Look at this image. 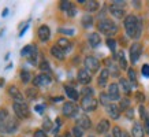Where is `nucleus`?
Listing matches in <instances>:
<instances>
[{
  "label": "nucleus",
  "instance_id": "7ed1b4c3",
  "mask_svg": "<svg viewBox=\"0 0 149 137\" xmlns=\"http://www.w3.org/2000/svg\"><path fill=\"white\" fill-rule=\"evenodd\" d=\"M13 108H14V113L17 114V117L21 119H25L29 117L30 111H29V107H27L26 103L23 101H15L13 104Z\"/></svg>",
  "mask_w": 149,
  "mask_h": 137
},
{
  "label": "nucleus",
  "instance_id": "58836bf2",
  "mask_svg": "<svg viewBox=\"0 0 149 137\" xmlns=\"http://www.w3.org/2000/svg\"><path fill=\"white\" fill-rule=\"evenodd\" d=\"M122 130H120V128L119 126H115V128L112 129V137H122Z\"/></svg>",
  "mask_w": 149,
  "mask_h": 137
},
{
  "label": "nucleus",
  "instance_id": "cd10ccee",
  "mask_svg": "<svg viewBox=\"0 0 149 137\" xmlns=\"http://www.w3.org/2000/svg\"><path fill=\"white\" fill-rule=\"evenodd\" d=\"M118 60H119V66L125 70L127 68V62H126V58H125V52L123 51H119V54H118Z\"/></svg>",
  "mask_w": 149,
  "mask_h": 137
},
{
  "label": "nucleus",
  "instance_id": "6e6552de",
  "mask_svg": "<svg viewBox=\"0 0 149 137\" xmlns=\"http://www.w3.org/2000/svg\"><path fill=\"white\" fill-rule=\"evenodd\" d=\"M63 114L68 118H71V117H75L78 114V107L77 104H74L71 101H67V103H64L63 106Z\"/></svg>",
  "mask_w": 149,
  "mask_h": 137
},
{
  "label": "nucleus",
  "instance_id": "4c0bfd02",
  "mask_svg": "<svg viewBox=\"0 0 149 137\" xmlns=\"http://www.w3.org/2000/svg\"><path fill=\"white\" fill-rule=\"evenodd\" d=\"M72 134H74V137H82V136H84V132H82L81 128L75 126V128L72 129Z\"/></svg>",
  "mask_w": 149,
  "mask_h": 137
},
{
  "label": "nucleus",
  "instance_id": "9b49d317",
  "mask_svg": "<svg viewBox=\"0 0 149 137\" xmlns=\"http://www.w3.org/2000/svg\"><path fill=\"white\" fill-rule=\"evenodd\" d=\"M34 84L36 85H40V87H45V85H49L51 81H52V78H51L49 74H45V73H42L40 74V75H37L34 80Z\"/></svg>",
  "mask_w": 149,
  "mask_h": 137
},
{
  "label": "nucleus",
  "instance_id": "f257e3e1",
  "mask_svg": "<svg viewBox=\"0 0 149 137\" xmlns=\"http://www.w3.org/2000/svg\"><path fill=\"white\" fill-rule=\"evenodd\" d=\"M125 29L127 36L131 38H138L142 30V21L138 19L136 15H127L125 18Z\"/></svg>",
  "mask_w": 149,
  "mask_h": 137
},
{
  "label": "nucleus",
  "instance_id": "4468645a",
  "mask_svg": "<svg viewBox=\"0 0 149 137\" xmlns=\"http://www.w3.org/2000/svg\"><path fill=\"white\" fill-rule=\"evenodd\" d=\"M108 96L111 101L119 99V87H118V84H111L108 87Z\"/></svg>",
  "mask_w": 149,
  "mask_h": 137
},
{
  "label": "nucleus",
  "instance_id": "a18cd8bd",
  "mask_svg": "<svg viewBox=\"0 0 149 137\" xmlns=\"http://www.w3.org/2000/svg\"><path fill=\"white\" fill-rule=\"evenodd\" d=\"M60 33H63V34H74V29H60L59 30Z\"/></svg>",
  "mask_w": 149,
  "mask_h": 137
},
{
  "label": "nucleus",
  "instance_id": "4d7b16f0",
  "mask_svg": "<svg viewBox=\"0 0 149 137\" xmlns=\"http://www.w3.org/2000/svg\"><path fill=\"white\" fill-rule=\"evenodd\" d=\"M63 137H71V134H70V133H66V134H64Z\"/></svg>",
  "mask_w": 149,
  "mask_h": 137
},
{
  "label": "nucleus",
  "instance_id": "1a4fd4ad",
  "mask_svg": "<svg viewBox=\"0 0 149 137\" xmlns=\"http://www.w3.org/2000/svg\"><path fill=\"white\" fill-rule=\"evenodd\" d=\"M17 129H18V122L13 118H8L7 121H6L4 125L0 128V130L4 132V133H13V132H15Z\"/></svg>",
  "mask_w": 149,
  "mask_h": 137
},
{
  "label": "nucleus",
  "instance_id": "473e14b6",
  "mask_svg": "<svg viewBox=\"0 0 149 137\" xmlns=\"http://www.w3.org/2000/svg\"><path fill=\"white\" fill-rule=\"evenodd\" d=\"M21 78H22V82H23V84H27V82L32 80V75H30V73H29L27 70H23L22 73H21Z\"/></svg>",
  "mask_w": 149,
  "mask_h": 137
},
{
  "label": "nucleus",
  "instance_id": "ea45409f",
  "mask_svg": "<svg viewBox=\"0 0 149 137\" xmlns=\"http://www.w3.org/2000/svg\"><path fill=\"white\" fill-rule=\"evenodd\" d=\"M129 106H130V100L129 99H122V101H120V110H126Z\"/></svg>",
  "mask_w": 149,
  "mask_h": 137
},
{
  "label": "nucleus",
  "instance_id": "bf43d9fd",
  "mask_svg": "<svg viewBox=\"0 0 149 137\" xmlns=\"http://www.w3.org/2000/svg\"><path fill=\"white\" fill-rule=\"evenodd\" d=\"M91 137H93V136H91Z\"/></svg>",
  "mask_w": 149,
  "mask_h": 137
},
{
  "label": "nucleus",
  "instance_id": "5701e85b",
  "mask_svg": "<svg viewBox=\"0 0 149 137\" xmlns=\"http://www.w3.org/2000/svg\"><path fill=\"white\" fill-rule=\"evenodd\" d=\"M108 77H109L108 68H103V71L100 73V77H99V85H100V87H104V85L107 84Z\"/></svg>",
  "mask_w": 149,
  "mask_h": 137
},
{
  "label": "nucleus",
  "instance_id": "6e6d98bb",
  "mask_svg": "<svg viewBox=\"0 0 149 137\" xmlns=\"http://www.w3.org/2000/svg\"><path fill=\"white\" fill-rule=\"evenodd\" d=\"M122 137H129V133H126V132H123V133H122Z\"/></svg>",
  "mask_w": 149,
  "mask_h": 137
},
{
  "label": "nucleus",
  "instance_id": "393cba45",
  "mask_svg": "<svg viewBox=\"0 0 149 137\" xmlns=\"http://www.w3.org/2000/svg\"><path fill=\"white\" fill-rule=\"evenodd\" d=\"M119 85H120V88H122V91L125 92L126 95H130V93H131L130 82L127 81V80H125V78H120V80H119Z\"/></svg>",
  "mask_w": 149,
  "mask_h": 137
},
{
  "label": "nucleus",
  "instance_id": "864d4df0",
  "mask_svg": "<svg viewBox=\"0 0 149 137\" xmlns=\"http://www.w3.org/2000/svg\"><path fill=\"white\" fill-rule=\"evenodd\" d=\"M127 118H133V110H129V111H127Z\"/></svg>",
  "mask_w": 149,
  "mask_h": 137
},
{
  "label": "nucleus",
  "instance_id": "c756f323",
  "mask_svg": "<svg viewBox=\"0 0 149 137\" xmlns=\"http://www.w3.org/2000/svg\"><path fill=\"white\" fill-rule=\"evenodd\" d=\"M129 80L134 87H137V74L134 71V68H129Z\"/></svg>",
  "mask_w": 149,
  "mask_h": 137
},
{
  "label": "nucleus",
  "instance_id": "b1692460",
  "mask_svg": "<svg viewBox=\"0 0 149 137\" xmlns=\"http://www.w3.org/2000/svg\"><path fill=\"white\" fill-rule=\"evenodd\" d=\"M131 134H133V137H144V129L141 126V123H134Z\"/></svg>",
  "mask_w": 149,
  "mask_h": 137
},
{
  "label": "nucleus",
  "instance_id": "a211bd4d",
  "mask_svg": "<svg viewBox=\"0 0 149 137\" xmlns=\"http://www.w3.org/2000/svg\"><path fill=\"white\" fill-rule=\"evenodd\" d=\"M109 13L112 14L115 18H122L123 15H125V10L122 8V7H118V6H111L109 7Z\"/></svg>",
  "mask_w": 149,
  "mask_h": 137
},
{
  "label": "nucleus",
  "instance_id": "f03ea898",
  "mask_svg": "<svg viewBox=\"0 0 149 137\" xmlns=\"http://www.w3.org/2000/svg\"><path fill=\"white\" fill-rule=\"evenodd\" d=\"M99 30L107 36H113L118 32V26L109 19H101L99 22Z\"/></svg>",
  "mask_w": 149,
  "mask_h": 137
},
{
  "label": "nucleus",
  "instance_id": "423d86ee",
  "mask_svg": "<svg viewBox=\"0 0 149 137\" xmlns=\"http://www.w3.org/2000/svg\"><path fill=\"white\" fill-rule=\"evenodd\" d=\"M141 54H142V47H141V44L140 43H134V44L130 47V60H131V63H137L138 59L141 58Z\"/></svg>",
  "mask_w": 149,
  "mask_h": 137
},
{
  "label": "nucleus",
  "instance_id": "39448f33",
  "mask_svg": "<svg viewBox=\"0 0 149 137\" xmlns=\"http://www.w3.org/2000/svg\"><path fill=\"white\" fill-rule=\"evenodd\" d=\"M37 54H38V52H37V48L36 47H33V45H26L22 51H21V55L25 56V58H27L29 62H30L32 64H36Z\"/></svg>",
  "mask_w": 149,
  "mask_h": 137
},
{
  "label": "nucleus",
  "instance_id": "ddd939ff",
  "mask_svg": "<svg viewBox=\"0 0 149 137\" xmlns=\"http://www.w3.org/2000/svg\"><path fill=\"white\" fill-rule=\"evenodd\" d=\"M107 111H108L109 117L112 119H118L120 117V107H118V106L113 104V103H111V104L107 107Z\"/></svg>",
  "mask_w": 149,
  "mask_h": 137
},
{
  "label": "nucleus",
  "instance_id": "dca6fc26",
  "mask_svg": "<svg viewBox=\"0 0 149 137\" xmlns=\"http://www.w3.org/2000/svg\"><path fill=\"white\" fill-rule=\"evenodd\" d=\"M88 41H89V44H91L92 48H96V47L100 45V43H101V37H100L99 33H91L89 37H88Z\"/></svg>",
  "mask_w": 149,
  "mask_h": 137
},
{
  "label": "nucleus",
  "instance_id": "a878e982",
  "mask_svg": "<svg viewBox=\"0 0 149 137\" xmlns=\"http://www.w3.org/2000/svg\"><path fill=\"white\" fill-rule=\"evenodd\" d=\"M58 47H59V48H62V50L66 52V51H70V50H71V43H70L67 38H59Z\"/></svg>",
  "mask_w": 149,
  "mask_h": 137
},
{
  "label": "nucleus",
  "instance_id": "4be33fe9",
  "mask_svg": "<svg viewBox=\"0 0 149 137\" xmlns=\"http://www.w3.org/2000/svg\"><path fill=\"white\" fill-rule=\"evenodd\" d=\"M64 92H66V95L71 99V100H78V92L74 89V88H71V87H68V85H66L64 87Z\"/></svg>",
  "mask_w": 149,
  "mask_h": 137
},
{
  "label": "nucleus",
  "instance_id": "603ef678",
  "mask_svg": "<svg viewBox=\"0 0 149 137\" xmlns=\"http://www.w3.org/2000/svg\"><path fill=\"white\" fill-rule=\"evenodd\" d=\"M52 100H54L55 103H58V101H62V100H63V97H60V96H59V97H54Z\"/></svg>",
  "mask_w": 149,
  "mask_h": 137
},
{
  "label": "nucleus",
  "instance_id": "7c9ffc66",
  "mask_svg": "<svg viewBox=\"0 0 149 137\" xmlns=\"http://www.w3.org/2000/svg\"><path fill=\"white\" fill-rule=\"evenodd\" d=\"M99 8V1H86V10L88 11H96Z\"/></svg>",
  "mask_w": 149,
  "mask_h": 137
},
{
  "label": "nucleus",
  "instance_id": "a19ab883",
  "mask_svg": "<svg viewBox=\"0 0 149 137\" xmlns=\"http://www.w3.org/2000/svg\"><path fill=\"white\" fill-rule=\"evenodd\" d=\"M141 71H142V75H144V77L149 78V64H144L142 68H141Z\"/></svg>",
  "mask_w": 149,
  "mask_h": 137
},
{
  "label": "nucleus",
  "instance_id": "aec40b11",
  "mask_svg": "<svg viewBox=\"0 0 149 137\" xmlns=\"http://www.w3.org/2000/svg\"><path fill=\"white\" fill-rule=\"evenodd\" d=\"M8 93L11 96H13L14 99L17 101H22L23 100V96H22V93L18 91V88L17 87H10V89H8Z\"/></svg>",
  "mask_w": 149,
  "mask_h": 137
},
{
  "label": "nucleus",
  "instance_id": "bb28decb",
  "mask_svg": "<svg viewBox=\"0 0 149 137\" xmlns=\"http://www.w3.org/2000/svg\"><path fill=\"white\" fill-rule=\"evenodd\" d=\"M82 25H84V27H91L93 25V18H92L91 14H85L82 17Z\"/></svg>",
  "mask_w": 149,
  "mask_h": 137
},
{
  "label": "nucleus",
  "instance_id": "09e8293b",
  "mask_svg": "<svg viewBox=\"0 0 149 137\" xmlns=\"http://www.w3.org/2000/svg\"><path fill=\"white\" fill-rule=\"evenodd\" d=\"M145 132L149 134V117L145 119Z\"/></svg>",
  "mask_w": 149,
  "mask_h": 137
},
{
  "label": "nucleus",
  "instance_id": "2eb2a0df",
  "mask_svg": "<svg viewBox=\"0 0 149 137\" xmlns=\"http://www.w3.org/2000/svg\"><path fill=\"white\" fill-rule=\"evenodd\" d=\"M38 37H40L41 41H48L51 37V30L48 26H41L40 29H38Z\"/></svg>",
  "mask_w": 149,
  "mask_h": 137
},
{
  "label": "nucleus",
  "instance_id": "13d9d810",
  "mask_svg": "<svg viewBox=\"0 0 149 137\" xmlns=\"http://www.w3.org/2000/svg\"><path fill=\"white\" fill-rule=\"evenodd\" d=\"M4 84V81H3V78H0V85H3Z\"/></svg>",
  "mask_w": 149,
  "mask_h": 137
},
{
  "label": "nucleus",
  "instance_id": "8fccbe9b",
  "mask_svg": "<svg viewBox=\"0 0 149 137\" xmlns=\"http://www.w3.org/2000/svg\"><path fill=\"white\" fill-rule=\"evenodd\" d=\"M36 111L38 114H42V111H44V106H36Z\"/></svg>",
  "mask_w": 149,
  "mask_h": 137
},
{
  "label": "nucleus",
  "instance_id": "9d476101",
  "mask_svg": "<svg viewBox=\"0 0 149 137\" xmlns=\"http://www.w3.org/2000/svg\"><path fill=\"white\" fill-rule=\"evenodd\" d=\"M91 81H92L91 73H89L86 68H81V70L78 71V82L82 84V85H88Z\"/></svg>",
  "mask_w": 149,
  "mask_h": 137
},
{
  "label": "nucleus",
  "instance_id": "72a5a7b5",
  "mask_svg": "<svg viewBox=\"0 0 149 137\" xmlns=\"http://www.w3.org/2000/svg\"><path fill=\"white\" fill-rule=\"evenodd\" d=\"M107 45H108V48L112 52H115V50H116V41L113 40V38H108L107 40Z\"/></svg>",
  "mask_w": 149,
  "mask_h": 137
},
{
  "label": "nucleus",
  "instance_id": "de8ad7c7",
  "mask_svg": "<svg viewBox=\"0 0 149 137\" xmlns=\"http://www.w3.org/2000/svg\"><path fill=\"white\" fill-rule=\"evenodd\" d=\"M112 4L113 6H118V7H125V4H126V3H125V1H120V0H115V1H112Z\"/></svg>",
  "mask_w": 149,
  "mask_h": 137
},
{
  "label": "nucleus",
  "instance_id": "412c9836",
  "mask_svg": "<svg viewBox=\"0 0 149 137\" xmlns=\"http://www.w3.org/2000/svg\"><path fill=\"white\" fill-rule=\"evenodd\" d=\"M51 54L54 55L55 58H58L59 60H63L64 59V51L62 48H59L58 45H54L51 48Z\"/></svg>",
  "mask_w": 149,
  "mask_h": 137
},
{
  "label": "nucleus",
  "instance_id": "2f4dec72",
  "mask_svg": "<svg viewBox=\"0 0 149 137\" xmlns=\"http://www.w3.org/2000/svg\"><path fill=\"white\" fill-rule=\"evenodd\" d=\"M7 119H8V113H7V110H0V128L4 125Z\"/></svg>",
  "mask_w": 149,
  "mask_h": 137
},
{
  "label": "nucleus",
  "instance_id": "37998d69",
  "mask_svg": "<svg viewBox=\"0 0 149 137\" xmlns=\"http://www.w3.org/2000/svg\"><path fill=\"white\" fill-rule=\"evenodd\" d=\"M82 93H84V96H92L93 95V89H92V88H85V89L82 91Z\"/></svg>",
  "mask_w": 149,
  "mask_h": 137
},
{
  "label": "nucleus",
  "instance_id": "f3484780",
  "mask_svg": "<svg viewBox=\"0 0 149 137\" xmlns=\"http://www.w3.org/2000/svg\"><path fill=\"white\" fill-rule=\"evenodd\" d=\"M60 8L63 10V11H66L70 17H74V15H75V13H77V11H75V8L72 7V4L70 3V1H62V3H60Z\"/></svg>",
  "mask_w": 149,
  "mask_h": 137
},
{
  "label": "nucleus",
  "instance_id": "49530a36",
  "mask_svg": "<svg viewBox=\"0 0 149 137\" xmlns=\"http://www.w3.org/2000/svg\"><path fill=\"white\" fill-rule=\"evenodd\" d=\"M34 137H47V133L44 130H37L34 132Z\"/></svg>",
  "mask_w": 149,
  "mask_h": 137
},
{
  "label": "nucleus",
  "instance_id": "c03bdc74",
  "mask_svg": "<svg viewBox=\"0 0 149 137\" xmlns=\"http://www.w3.org/2000/svg\"><path fill=\"white\" fill-rule=\"evenodd\" d=\"M27 96L30 97V99H33V97H36V95H37V92H36V89H27Z\"/></svg>",
  "mask_w": 149,
  "mask_h": 137
},
{
  "label": "nucleus",
  "instance_id": "052dcab7",
  "mask_svg": "<svg viewBox=\"0 0 149 137\" xmlns=\"http://www.w3.org/2000/svg\"><path fill=\"white\" fill-rule=\"evenodd\" d=\"M56 137H58V136H56Z\"/></svg>",
  "mask_w": 149,
  "mask_h": 137
},
{
  "label": "nucleus",
  "instance_id": "0eeeda50",
  "mask_svg": "<svg viewBox=\"0 0 149 137\" xmlns=\"http://www.w3.org/2000/svg\"><path fill=\"white\" fill-rule=\"evenodd\" d=\"M85 68L89 73H96L100 68V62L95 56H88V58H85Z\"/></svg>",
  "mask_w": 149,
  "mask_h": 137
},
{
  "label": "nucleus",
  "instance_id": "c85d7f7f",
  "mask_svg": "<svg viewBox=\"0 0 149 137\" xmlns=\"http://www.w3.org/2000/svg\"><path fill=\"white\" fill-rule=\"evenodd\" d=\"M109 101H111V99H109V96L107 95V93H100V103H101V104L105 106V107H108V106L111 104Z\"/></svg>",
  "mask_w": 149,
  "mask_h": 137
},
{
  "label": "nucleus",
  "instance_id": "e433bc0d",
  "mask_svg": "<svg viewBox=\"0 0 149 137\" xmlns=\"http://www.w3.org/2000/svg\"><path fill=\"white\" fill-rule=\"evenodd\" d=\"M42 128H44V130H49V129L52 128V122H51L49 118L44 119V122H42Z\"/></svg>",
  "mask_w": 149,
  "mask_h": 137
},
{
  "label": "nucleus",
  "instance_id": "5fc2aeb1",
  "mask_svg": "<svg viewBox=\"0 0 149 137\" xmlns=\"http://www.w3.org/2000/svg\"><path fill=\"white\" fill-rule=\"evenodd\" d=\"M7 13H8V10L4 8V11H3V17H6V15H7Z\"/></svg>",
  "mask_w": 149,
  "mask_h": 137
},
{
  "label": "nucleus",
  "instance_id": "3c124183",
  "mask_svg": "<svg viewBox=\"0 0 149 137\" xmlns=\"http://www.w3.org/2000/svg\"><path fill=\"white\" fill-rule=\"evenodd\" d=\"M137 99H138L140 101H144L145 97H144V95H141V93H137Z\"/></svg>",
  "mask_w": 149,
  "mask_h": 137
},
{
  "label": "nucleus",
  "instance_id": "c9c22d12",
  "mask_svg": "<svg viewBox=\"0 0 149 137\" xmlns=\"http://www.w3.org/2000/svg\"><path fill=\"white\" fill-rule=\"evenodd\" d=\"M40 68L41 70H42V71H47V73H49V63H48V62H47V60H42V62H41L40 63Z\"/></svg>",
  "mask_w": 149,
  "mask_h": 137
},
{
  "label": "nucleus",
  "instance_id": "f8f14e48",
  "mask_svg": "<svg viewBox=\"0 0 149 137\" xmlns=\"http://www.w3.org/2000/svg\"><path fill=\"white\" fill-rule=\"evenodd\" d=\"M77 126L78 128H81L82 130L84 129H89L91 128V119H89V117L88 115H81V117H78V119H77Z\"/></svg>",
  "mask_w": 149,
  "mask_h": 137
},
{
  "label": "nucleus",
  "instance_id": "6ab92c4d",
  "mask_svg": "<svg viewBox=\"0 0 149 137\" xmlns=\"http://www.w3.org/2000/svg\"><path fill=\"white\" fill-rule=\"evenodd\" d=\"M108 129H109V122L107 119H101L99 122V125H97V132L100 134H104V133L108 132Z\"/></svg>",
  "mask_w": 149,
  "mask_h": 137
},
{
  "label": "nucleus",
  "instance_id": "79ce46f5",
  "mask_svg": "<svg viewBox=\"0 0 149 137\" xmlns=\"http://www.w3.org/2000/svg\"><path fill=\"white\" fill-rule=\"evenodd\" d=\"M140 115H141V118L144 119V121L148 118V114H146V111H145V107H144V106H140Z\"/></svg>",
  "mask_w": 149,
  "mask_h": 137
},
{
  "label": "nucleus",
  "instance_id": "20e7f679",
  "mask_svg": "<svg viewBox=\"0 0 149 137\" xmlns=\"http://www.w3.org/2000/svg\"><path fill=\"white\" fill-rule=\"evenodd\" d=\"M81 107L86 113L95 111V110L97 108V100H96L93 96H84V99H82V101H81Z\"/></svg>",
  "mask_w": 149,
  "mask_h": 137
},
{
  "label": "nucleus",
  "instance_id": "f704fd0d",
  "mask_svg": "<svg viewBox=\"0 0 149 137\" xmlns=\"http://www.w3.org/2000/svg\"><path fill=\"white\" fill-rule=\"evenodd\" d=\"M108 71H111V74H112L113 77H118V75H119V70H118V67L113 63L109 64V70H108Z\"/></svg>",
  "mask_w": 149,
  "mask_h": 137
}]
</instances>
